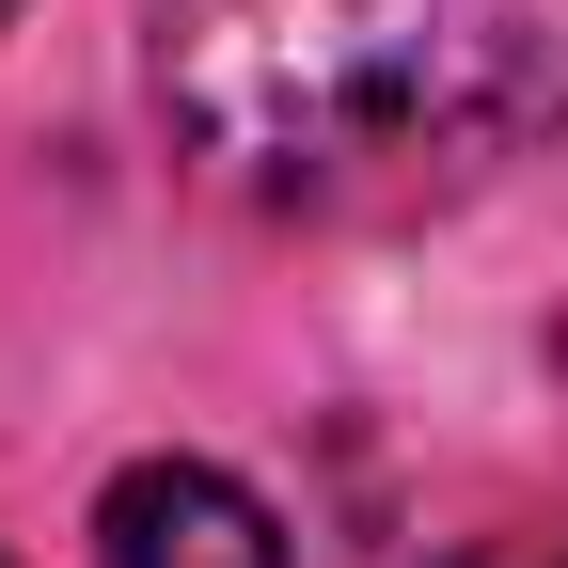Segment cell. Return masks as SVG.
<instances>
[{"mask_svg":"<svg viewBox=\"0 0 568 568\" xmlns=\"http://www.w3.org/2000/svg\"><path fill=\"white\" fill-rule=\"evenodd\" d=\"M142 80L205 190L379 222L568 126V0H159Z\"/></svg>","mask_w":568,"mask_h":568,"instance_id":"cell-1","label":"cell"},{"mask_svg":"<svg viewBox=\"0 0 568 568\" xmlns=\"http://www.w3.org/2000/svg\"><path fill=\"white\" fill-rule=\"evenodd\" d=\"M95 552H111V568H284L268 506H253L237 474H205V458H142V474H111Z\"/></svg>","mask_w":568,"mask_h":568,"instance_id":"cell-2","label":"cell"},{"mask_svg":"<svg viewBox=\"0 0 568 568\" xmlns=\"http://www.w3.org/2000/svg\"><path fill=\"white\" fill-rule=\"evenodd\" d=\"M474 568H568V537H506V552H474Z\"/></svg>","mask_w":568,"mask_h":568,"instance_id":"cell-3","label":"cell"},{"mask_svg":"<svg viewBox=\"0 0 568 568\" xmlns=\"http://www.w3.org/2000/svg\"><path fill=\"white\" fill-rule=\"evenodd\" d=\"M0 17H17V0H0Z\"/></svg>","mask_w":568,"mask_h":568,"instance_id":"cell-4","label":"cell"}]
</instances>
